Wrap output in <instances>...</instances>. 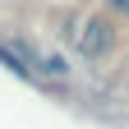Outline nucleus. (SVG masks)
Masks as SVG:
<instances>
[{
  "mask_svg": "<svg viewBox=\"0 0 129 129\" xmlns=\"http://www.w3.org/2000/svg\"><path fill=\"white\" fill-rule=\"evenodd\" d=\"M106 9L115 14V19H129V0H106Z\"/></svg>",
  "mask_w": 129,
  "mask_h": 129,
  "instance_id": "obj_2",
  "label": "nucleus"
},
{
  "mask_svg": "<svg viewBox=\"0 0 129 129\" xmlns=\"http://www.w3.org/2000/svg\"><path fill=\"white\" fill-rule=\"evenodd\" d=\"M111 51H115V28H111V19H88L83 23V32H78V55H83L88 64H97V60H106Z\"/></svg>",
  "mask_w": 129,
  "mask_h": 129,
  "instance_id": "obj_1",
  "label": "nucleus"
}]
</instances>
